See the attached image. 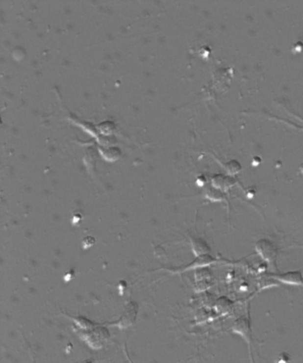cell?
I'll return each mask as SVG.
<instances>
[{"label": "cell", "mask_w": 303, "mask_h": 363, "mask_svg": "<svg viewBox=\"0 0 303 363\" xmlns=\"http://www.w3.org/2000/svg\"><path fill=\"white\" fill-rule=\"evenodd\" d=\"M255 250L258 255L268 263H275L278 256V249L275 244L268 239H261L255 243Z\"/></svg>", "instance_id": "6da1fadb"}, {"label": "cell", "mask_w": 303, "mask_h": 363, "mask_svg": "<svg viewBox=\"0 0 303 363\" xmlns=\"http://www.w3.org/2000/svg\"><path fill=\"white\" fill-rule=\"evenodd\" d=\"M232 331L242 337L249 345L251 344V320H249L247 316H241L235 320V322L233 323Z\"/></svg>", "instance_id": "7a4b0ae2"}, {"label": "cell", "mask_w": 303, "mask_h": 363, "mask_svg": "<svg viewBox=\"0 0 303 363\" xmlns=\"http://www.w3.org/2000/svg\"><path fill=\"white\" fill-rule=\"evenodd\" d=\"M270 276L277 281L294 286L303 287V275L301 271H290L283 273H272Z\"/></svg>", "instance_id": "3957f363"}, {"label": "cell", "mask_w": 303, "mask_h": 363, "mask_svg": "<svg viewBox=\"0 0 303 363\" xmlns=\"http://www.w3.org/2000/svg\"><path fill=\"white\" fill-rule=\"evenodd\" d=\"M190 242L196 258L204 255H209L211 252V248L204 239L201 238H190Z\"/></svg>", "instance_id": "277c9868"}, {"label": "cell", "mask_w": 303, "mask_h": 363, "mask_svg": "<svg viewBox=\"0 0 303 363\" xmlns=\"http://www.w3.org/2000/svg\"><path fill=\"white\" fill-rule=\"evenodd\" d=\"M215 262H217V259L213 258L210 255L200 256V257L196 258V260L190 263V265L185 267L183 271H188V270L195 269V268H204L209 265V264L215 263Z\"/></svg>", "instance_id": "5b68a950"}, {"label": "cell", "mask_w": 303, "mask_h": 363, "mask_svg": "<svg viewBox=\"0 0 303 363\" xmlns=\"http://www.w3.org/2000/svg\"><path fill=\"white\" fill-rule=\"evenodd\" d=\"M127 359H128V361H129V363H133V362H132V361H131V359H130V358H129V357H128V355H127Z\"/></svg>", "instance_id": "8992f818"}, {"label": "cell", "mask_w": 303, "mask_h": 363, "mask_svg": "<svg viewBox=\"0 0 303 363\" xmlns=\"http://www.w3.org/2000/svg\"><path fill=\"white\" fill-rule=\"evenodd\" d=\"M32 363H36V361H35V359L33 358V362H32Z\"/></svg>", "instance_id": "52a82bcc"}]
</instances>
